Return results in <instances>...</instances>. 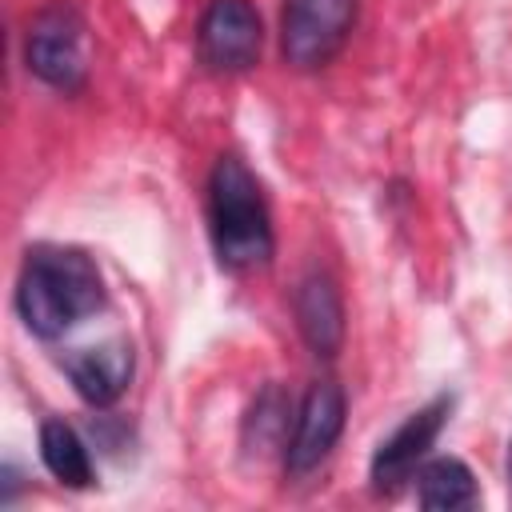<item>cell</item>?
<instances>
[{
  "instance_id": "obj_1",
  "label": "cell",
  "mask_w": 512,
  "mask_h": 512,
  "mask_svg": "<svg viewBox=\"0 0 512 512\" xmlns=\"http://www.w3.org/2000/svg\"><path fill=\"white\" fill-rule=\"evenodd\" d=\"M104 308V280L76 248H32L16 284V312L40 340H60Z\"/></svg>"
},
{
  "instance_id": "obj_2",
  "label": "cell",
  "mask_w": 512,
  "mask_h": 512,
  "mask_svg": "<svg viewBox=\"0 0 512 512\" xmlns=\"http://www.w3.org/2000/svg\"><path fill=\"white\" fill-rule=\"evenodd\" d=\"M208 232L228 272H252L272 260V220L264 192L240 156H220L208 176Z\"/></svg>"
},
{
  "instance_id": "obj_3",
  "label": "cell",
  "mask_w": 512,
  "mask_h": 512,
  "mask_svg": "<svg viewBox=\"0 0 512 512\" xmlns=\"http://www.w3.org/2000/svg\"><path fill=\"white\" fill-rule=\"evenodd\" d=\"M360 0H284L280 8V52L292 68H324L348 40Z\"/></svg>"
},
{
  "instance_id": "obj_4",
  "label": "cell",
  "mask_w": 512,
  "mask_h": 512,
  "mask_svg": "<svg viewBox=\"0 0 512 512\" xmlns=\"http://www.w3.org/2000/svg\"><path fill=\"white\" fill-rule=\"evenodd\" d=\"M24 60L36 80H44L56 92H80L84 88V24L72 4L56 0L48 4L32 24L24 40Z\"/></svg>"
},
{
  "instance_id": "obj_5",
  "label": "cell",
  "mask_w": 512,
  "mask_h": 512,
  "mask_svg": "<svg viewBox=\"0 0 512 512\" xmlns=\"http://www.w3.org/2000/svg\"><path fill=\"white\" fill-rule=\"evenodd\" d=\"M260 44H264L260 12L248 0H212L196 24L200 64L220 76L248 72L260 60Z\"/></svg>"
},
{
  "instance_id": "obj_6",
  "label": "cell",
  "mask_w": 512,
  "mask_h": 512,
  "mask_svg": "<svg viewBox=\"0 0 512 512\" xmlns=\"http://www.w3.org/2000/svg\"><path fill=\"white\" fill-rule=\"evenodd\" d=\"M344 416H348L344 388L336 380H316L296 408L292 436L284 444V468L292 476H308L312 468H320L344 432Z\"/></svg>"
},
{
  "instance_id": "obj_7",
  "label": "cell",
  "mask_w": 512,
  "mask_h": 512,
  "mask_svg": "<svg viewBox=\"0 0 512 512\" xmlns=\"http://www.w3.org/2000/svg\"><path fill=\"white\" fill-rule=\"evenodd\" d=\"M452 396H436L424 408H416L388 440H380L376 456H372V488L376 492H396L404 480L416 476L420 460L428 456V448L436 444L444 420H448Z\"/></svg>"
},
{
  "instance_id": "obj_8",
  "label": "cell",
  "mask_w": 512,
  "mask_h": 512,
  "mask_svg": "<svg viewBox=\"0 0 512 512\" xmlns=\"http://www.w3.org/2000/svg\"><path fill=\"white\" fill-rule=\"evenodd\" d=\"M132 368H136V360H132L128 340H104L96 348H80V352L64 356V372H68L72 388L92 408L116 404L132 380Z\"/></svg>"
},
{
  "instance_id": "obj_9",
  "label": "cell",
  "mask_w": 512,
  "mask_h": 512,
  "mask_svg": "<svg viewBox=\"0 0 512 512\" xmlns=\"http://www.w3.org/2000/svg\"><path fill=\"white\" fill-rule=\"evenodd\" d=\"M296 328L304 336V344L332 360L344 344V304H340V288L332 284V276L324 272H308L296 288Z\"/></svg>"
},
{
  "instance_id": "obj_10",
  "label": "cell",
  "mask_w": 512,
  "mask_h": 512,
  "mask_svg": "<svg viewBox=\"0 0 512 512\" xmlns=\"http://www.w3.org/2000/svg\"><path fill=\"white\" fill-rule=\"evenodd\" d=\"M40 460H44V468H48L60 484H68V488H88L92 476H96L84 440H80L76 428L64 424V420H44V424H40Z\"/></svg>"
},
{
  "instance_id": "obj_11",
  "label": "cell",
  "mask_w": 512,
  "mask_h": 512,
  "mask_svg": "<svg viewBox=\"0 0 512 512\" xmlns=\"http://www.w3.org/2000/svg\"><path fill=\"white\" fill-rule=\"evenodd\" d=\"M416 480H420V508L428 512H456L476 504V476L464 460H452V456L428 460L416 472Z\"/></svg>"
},
{
  "instance_id": "obj_12",
  "label": "cell",
  "mask_w": 512,
  "mask_h": 512,
  "mask_svg": "<svg viewBox=\"0 0 512 512\" xmlns=\"http://www.w3.org/2000/svg\"><path fill=\"white\" fill-rule=\"evenodd\" d=\"M288 404H284V396H280V388H268L256 404H252V420L248 424H260V432H256V444L264 448V444H272L284 428H288Z\"/></svg>"
},
{
  "instance_id": "obj_13",
  "label": "cell",
  "mask_w": 512,
  "mask_h": 512,
  "mask_svg": "<svg viewBox=\"0 0 512 512\" xmlns=\"http://www.w3.org/2000/svg\"><path fill=\"white\" fill-rule=\"evenodd\" d=\"M508 480H512V448H508Z\"/></svg>"
}]
</instances>
